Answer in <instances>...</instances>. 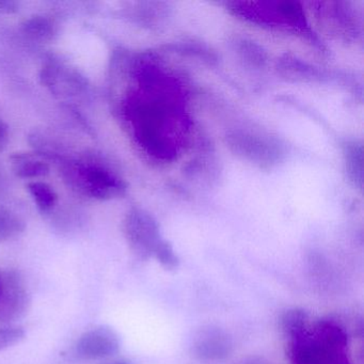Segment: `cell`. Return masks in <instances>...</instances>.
I'll use <instances>...</instances> for the list:
<instances>
[{
    "mask_svg": "<svg viewBox=\"0 0 364 364\" xmlns=\"http://www.w3.org/2000/svg\"><path fill=\"white\" fill-rule=\"evenodd\" d=\"M285 338L291 364H351L348 336L336 321L311 318L301 329Z\"/></svg>",
    "mask_w": 364,
    "mask_h": 364,
    "instance_id": "1",
    "label": "cell"
},
{
    "mask_svg": "<svg viewBox=\"0 0 364 364\" xmlns=\"http://www.w3.org/2000/svg\"><path fill=\"white\" fill-rule=\"evenodd\" d=\"M65 171V180L80 193L100 201L122 197L127 184L112 172L97 166L71 164Z\"/></svg>",
    "mask_w": 364,
    "mask_h": 364,
    "instance_id": "2",
    "label": "cell"
},
{
    "mask_svg": "<svg viewBox=\"0 0 364 364\" xmlns=\"http://www.w3.org/2000/svg\"><path fill=\"white\" fill-rule=\"evenodd\" d=\"M124 234L129 248L140 259H154L161 247L167 242L161 238L156 221L139 208H133L127 214Z\"/></svg>",
    "mask_w": 364,
    "mask_h": 364,
    "instance_id": "3",
    "label": "cell"
},
{
    "mask_svg": "<svg viewBox=\"0 0 364 364\" xmlns=\"http://www.w3.org/2000/svg\"><path fill=\"white\" fill-rule=\"evenodd\" d=\"M31 298L18 270L0 272V323L10 325L28 313Z\"/></svg>",
    "mask_w": 364,
    "mask_h": 364,
    "instance_id": "4",
    "label": "cell"
},
{
    "mask_svg": "<svg viewBox=\"0 0 364 364\" xmlns=\"http://www.w3.org/2000/svg\"><path fill=\"white\" fill-rule=\"evenodd\" d=\"M120 338L107 326H100L85 332L76 343L75 355L85 361L106 359L120 350Z\"/></svg>",
    "mask_w": 364,
    "mask_h": 364,
    "instance_id": "5",
    "label": "cell"
},
{
    "mask_svg": "<svg viewBox=\"0 0 364 364\" xmlns=\"http://www.w3.org/2000/svg\"><path fill=\"white\" fill-rule=\"evenodd\" d=\"M232 338L225 330L208 327L200 330L193 338V350L203 361H220L232 351Z\"/></svg>",
    "mask_w": 364,
    "mask_h": 364,
    "instance_id": "6",
    "label": "cell"
},
{
    "mask_svg": "<svg viewBox=\"0 0 364 364\" xmlns=\"http://www.w3.org/2000/svg\"><path fill=\"white\" fill-rule=\"evenodd\" d=\"M40 80L42 85L50 89L55 95H58L67 89L68 92L71 93L72 90L82 91L86 87V80L80 73L76 71H70L69 68L63 67L56 61L46 63L41 70ZM59 93V95H60Z\"/></svg>",
    "mask_w": 364,
    "mask_h": 364,
    "instance_id": "7",
    "label": "cell"
},
{
    "mask_svg": "<svg viewBox=\"0 0 364 364\" xmlns=\"http://www.w3.org/2000/svg\"><path fill=\"white\" fill-rule=\"evenodd\" d=\"M12 170L18 178L25 180H36L44 178L50 172V165L38 154L31 153H14L10 157Z\"/></svg>",
    "mask_w": 364,
    "mask_h": 364,
    "instance_id": "8",
    "label": "cell"
},
{
    "mask_svg": "<svg viewBox=\"0 0 364 364\" xmlns=\"http://www.w3.org/2000/svg\"><path fill=\"white\" fill-rule=\"evenodd\" d=\"M26 187L40 212H50L56 206L57 202H58V195L48 183L33 181V182H29Z\"/></svg>",
    "mask_w": 364,
    "mask_h": 364,
    "instance_id": "9",
    "label": "cell"
},
{
    "mask_svg": "<svg viewBox=\"0 0 364 364\" xmlns=\"http://www.w3.org/2000/svg\"><path fill=\"white\" fill-rule=\"evenodd\" d=\"M26 229L24 221L11 210L0 208V242L14 240Z\"/></svg>",
    "mask_w": 364,
    "mask_h": 364,
    "instance_id": "10",
    "label": "cell"
},
{
    "mask_svg": "<svg viewBox=\"0 0 364 364\" xmlns=\"http://www.w3.org/2000/svg\"><path fill=\"white\" fill-rule=\"evenodd\" d=\"M25 33L40 41H48L55 35V26L50 18L36 16L28 18L23 25Z\"/></svg>",
    "mask_w": 364,
    "mask_h": 364,
    "instance_id": "11",
    "label": "cell"
},
{
    "mask_svg": "<svg viewBox=\"0 0 364 364\" xmlns=\"http://www.w3.org/2000/svg\"><path fill=\"white\" fill-rule=\"evenodd\" d=\"M25 330L22 327L14 325H5L0 327V351L18 344L24 340Z\"/></svg>",
    "mask_w": 364,
    "mask_h": 364,
    "instance_id": "12",
    "label": "cell"
},
{
    "mask_svg": "<svg viewBox=\"0 0 364 364\" xmlns=\"http://www.w3.org/2000/svg\"><path fill=\"white\" fill-rule=\"evenodd\" d=\"M347 166H348L349 172L355 174V178L358 180L359 178H358L357 172H359L360 176L362 174L361 149H358L357 146L355 148V146H353V148L349 149V150L347 151Z\"/></svg>",
    "mask_w": 364,
    "mask_h": 364,
    "instance_id": "13",
    "label": "cell"
},
{
    "mask_svg": "<svg viewBox=\"0 0 364 364\" xmlns=\"http://www.w3.org/2000/svg\"><path fill=\"white\" fill-rule=\"evenodd\" d=\"M18 11V5L16 1L0 0V14H12Z\"/></svg>",
    "mask_w": 364,
    "mask_h": 364,
    "instance_id": "14",
    "label": "cell"
},
{
    "mask_svg": "<svg viewBox=\"0 0 364 364\" xmlns=\"http://www.w3.org/2000/svg\"><path fill=\"white\" fill-rule=\"evenodd\" d=\"M9 139V132H8V127L5 122L0 120V151H3L6 148Z\"/></svg>",
    "mask_w": 364,
    "mask_h": 364,
    "instance_id": "15",
    "label": "cell"
},
{
    "mask_svg": "<svg viewBox=\"0 0 364 364\" xmlns=\"http://www.w3.org/2000/svg\"><path fill=\"white\" fill-rule=\"evenodd\" d=\"M240 364H266V363H264V362L262 361L261 359H259V358H250V359L245 360V361Z\"/></svg>",
    "mask_w": 364,
    "mask_h": 364,
    "instance_id": "16",
    "label": "cell"
},
{
    "mask_svg": "<svg viewBox=\"0 0 364 364\" xmlns=\"http://www.w3.org/2000/svg\"><path fill=\"white\" fill-rule=\"evenodd\" d=\"M112 364H134V363H132V362H129V361H118V362H114V363H112Z\"/></svg>",
    "mask_w": 364,
    "mask_h": 364,
    "instance_id": "17",
    "label": "cell"
}]
</instances>
